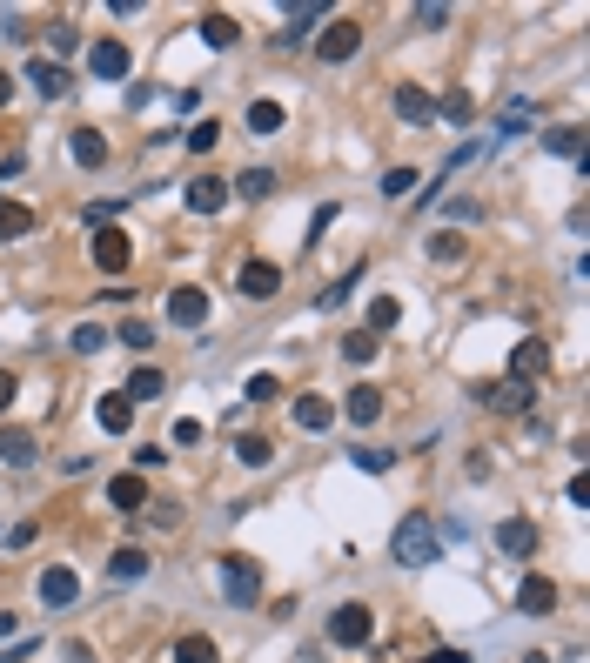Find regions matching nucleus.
<instances>
[{
  "instance_id": "obj_41",
  "label": "nucleus",
  "mask_w": 590,
  "mask_h": 663,
  "mask_svg": "<svg viewBox=\"0 0 590 663\" xmlns=\"http://www.w3.org/2000/svg\"><path fill=\"white\" fill-rule=\"evenodd\" d=\"M114 342H121V349H155V329H148V322H135V315H128V322H121V329H114Z\"/></svg>"
},
{
  "instance_id": "obj_3",
  "label": "nucleus",
  "mask_w": 590,
  "mask_h": 663,
  "mask_svg": "<svg viewBox=\"0 0 590 663\" xmlns=\"http://www.w3.org/2000/svg\"><path fill=\"white\" fill-rule=\"evenodd\" d=\"M477 402H483V409H497V416H530V402H537V382H517V376L483 382Z\"/></svg>"
},
{
  "instance_id": "obj_30",
  "label": "nucleus",
  "mask_w": 590,
  "mask_h": 663,
  "mask_svg": "<svg viewBox=\"0 0 590 663\" xmlns=\"http://www.w3.org/2000/svg\"><path fill=\"white\" fill-rule=\"evenodd\" d=\"M235 463L269 469V463H275V442H269V436H235Z\"/></svg>"
},
{
  "instance_id": "obj_50",
  "label": "nucleus",
  "mask_w": 590,
  "mask_h": 663,
  "mask_svg": "<svg viewBox=\"0 0 590 663\" xmlns=\"http://www.w3.org/2000/svg\"><path fill=\"white\" fill-rule=\"evenodd\" d=\"M114 208H121V201H88V221H94V228H108Z\"/></svg>"
},
{
  "instance_id": "obj_45",
  "label": "nucleus",
  "mask_w": 590,
  "mask_h": 663,
  "mask_svg": "<svg viewBox=\"0 0 590 663\" xmlns=\"http://www.w3.org/2000/svg\"><path fill=\"white\" fill-rule=\"evenodd\" d=\"M141 516H148V530H175V523H182V509H175V503H148Z\"/></svg>"
},
{
  "instance_id": "obj_21",
  "label": "nucleus",
  "mask_w": 590,
  "mask_h": 663,
  "mask_svg": "<svg viewBox=\"0 0 590 663\" xmlns=\"http://www.w3.org/2000/svg\"><path fill=\"white\" fill-rule=\"evenodd\" d=\"M188 208H195V215H222V208H228V181L195 175V181H188Z\"/></svg>"
},
{
  "instance_id": "obj_39",
  "label": "nucleus",
  "mask_w": 590,
  "mask_h": 663,
  "mask_svg": "<svg viewBox=\"0 0 590 663\" xmlns=\"http://www.w3.org/2000/svg\"><path fill=\"white\" fill-rule=\"evenodd\" d=\"M0 235H34V208H21V201H0Z\"/></svg>"
},
{
  "instance_id": "obj_42",
  "label": "nucleus",
  "mask_w": 590,
  "mask_h": 663,
  "mask_svg": "<svg viewBox=\"0 0 590 663\" xmlns=\"http://www.w3.org/2000/svg\"><path fill=\"white\" fill-rule=\"evenodd\" d=\"M356 282H363V268H349L342 282H329V288L316 295V302H322V309H342V302H349V288H356Z\"/></svg>"
},
{
  "instance_id": "obj_9",
  "label": "nucleus",
  "mask_w": 590,
  "mask_h": 663,
  "mask_svg": "<svg viewBox=\"0 0 590 663\" xmlns=\"http://www.w3.org/2000/svg\"><path fill=\"white\" fill-rule=\"evenodd\" d=\"M88 255H94V268H101V275H121V268H128V255H135V242H128L121 228H94Z\"/></svg>"
},
{
  "instance_id": "obj_12",
  "label": "nucleus",
  "mask_w": 590,
  "mask_h": 663,
  "mask_svg": "<svg viewBox=\"0 0 590 663\" xmlns=\"http://www.w3.org/2000/svg\"><path fill=\"white\" fill-rule=\"evenodd\" d=\"M544 369H550V342H544V335H523L517 349H510V376H517V382H537Z\"/></svg>"
},
{
  "instance_id": "obj_49",
  "label": "nucleus",
  "mask_w": 590,
  "mask_h": 663,
  "mask_svg": "<svg viewBox=\"0 0 590 663\" xmlns=\"http://www.w3.org/2000/svg\"><path fill=\"white\" fill-rule=\"evenodd\" d=\"M450 215H456V221H477V215H483V201H477V195H456V201H450Z\"/></svg>"
},
{
  "instance_id": "obj_6",
  "label": "nucleus",
  "mask_w": 590,
  "mask_h": 663,
  "mask_svg": "<svg viewBox=\"0 0 590 663\" xmlns=\"http://www.w3.org/2000/svg\"><path fill=\"white\" fill-rule=\"evenodd\" d=\"M235 288H242L249 302H275V295H282V268H275L269 255H249L242 275H235Z\"/></svg>"
},
{
  "instance_id": "obj_11",
  "label": "nucleus",
  "mask_w": 590,
  "mask_h": 663,
  "mask_svg": "<svg viewBox=\"0 0 590 663\" xmlns=\"http://www.w3.org/2000/svg\"><path fill=\"white\" fill-rule=\"evenodd\" d=\"M282 14H289V27H282L275 41H282V47H302V41H309V27L329 21V0H295V7H282Z\"/></svg>"
},
{
  "instance_id": "obj_15",
  "label": "nucleus",
  "mask_w": 590,
  "mask_h": 663,
  "mask_svg": "<svg viewBox=\"0 0 590 663\" xmlns=\"http://www.w3.org/2000/svg\"><path fill=\"white\" fill-rule=\"evenodd\" d=\"M74 597H81V576H74L68 563H54V570H41V603H47V610H68Z\"/></svg>"
},
{
  "instance_id": "obj_38",
  "label": "nucleus",
  "mask_w": 590,
  "mask_h": 663,
  "mask_svg": "<svg viewBox=\"0 0 590 663\" xmlns=\"http://www.w3.org/2000/svg\"><path fill=\"white\" fill-rule=\"evenodd\" d=\"M68 349L74 355H101V349H108V329H101V322H81V329L68 335Z\"/></svg>"
},
{
  "instance_id": "obj_46",
  "label": "nucleus",
  "mask_w": 590,
  "mask_h": 663,
  "mask_svg": "<svg viewBox=\"0 0 590 663\" xmlns=\"http://www.w3.org/2000/svg\"><path fill=\"white\" fill-rule=\"evenodd\" d=\"M416 27H450V7H443V0H423V7H416Z\"/></svg>"
},
{
  "instance_id": "obj_2",
  "label": "nucleus",
  "mask_w": 590,
  "mask_h": 663,
  "mask_svg": "<svg viewBox=\"0 0 590 663\" xmlns=\"http://www.w3.org/2000/svg\"><path fill=\"white\" fill-rule=\"evenodd\" d=\"M215 576H222V597L235 603V610H255V603H262V563H255V556L228 550L222 563H215Z\"/></svg>"
},
{
  "instance_id": "obj_20",
  "label": "nucleus",
  "mask_w": 590,
  "mask_h": 663,
  "mask_svg": "<svg viewBox=\"0 0 590 663\" xmlns=\"http://www.w3.org/2000/svg\"><path fill=\"white\" fill-rule=\"evenodd\" d=\"M295 429H309V436H322V429H329V422H336V402L329 396H295Z\"/></svg>"
},
{
  "instance_id": "obj_16",
  "label": "nucleus",
  "mask_w": 590,
  "mask_h": 663,
  "mask_svg": "<svg viewBox=\"0 0 590 663\" xmlns=\"http://www.w3.org/2000/svg\"><path fill=\"white\" fill-rule=\"evenodd\" d=\"M530 114H537V101H530V94H517V101H503L497 128H490V148H503V141H517V134L530 128Z\"/></svg>"
},
{
  "instance_id": "obj_55",
  "label": "nucleus",
  "mask_w": 590,
  "mask_h": 663,
  "mask_svg": "<svg viewBox=\"0 0 590 663\" xmlns=\"http://www.w3.org/2000/svg\"><path fill=\"white\" fill-rule=\"evenodd\" d=\"M14 630H21V617H0V637H14Z\"/></svg>"
},
{
  "instance_id": "obj_23",
  "label": "nucleus",
  "mask_w": 590,
  "mask_h": 663,
  "mask_svg": "<svg viewBox=\"0 0 590 663\" xmlns=\"http://www.w3.org/2000/svg\"><path fill=\"white\" fill-rule=\"evenodd\" d=\"M108 509L141 516V509H148V483H141V476H114V483H108Z\"/></svg>"
},
{
  "instance_id": "obj_13",
  "label": "nucleus",
  "mask_w": 590,
  "mask_h": 663,
  "mask_svg": "<svg viewBox=\"0 0 590 663\" xmlns=\"http://www.w3.org/2000/svg\"><path fill=\"white\" fill-rule=\"evenodd\" d=\"M128 67H135V61H128V47H121V41H94L88 47V74H94V81H128Z\"/></svg>"
},
{
  "instance_id": "obj_24",
  "label": "nucleus",
  "mask_w": 590,
  "mask_h": 663,
  "mask_svg": "<svg viewBox=\"0 0 590 663\" xmlns=\"http://www.w3.org/2000/svg\"><path fill=\"white\" fill-rule=\"evenodd\" d=\"M74 161H81V168H108V134L101 128H74Z\"/></svg>"
},
{
  "instance_id": "obj_56",
  "label": "nucleus",
  "mask_w": 590,
  "mask_h": 663,
  "mask_svg": "<svg viewBox=\"0 0 590 663\" xmlns=\"http://www.w3.org/2000/svg\"><path fill=\"white\" fill-rule=\"evenodd\" d=\"M523 663H550V657H544V650H530V657H523Z\"/></svg>"
},
{
  "instance_id": "obj_28",
  "label": "nucleus",
  "mask_w": 590,
  "mask_h": 663,
  "mask_svg": "<svg viewBox=\"0 0 590 663\" xmlns=\"http://www.w3.org/2000/svg\"><path fill=\"white\" fill-rule=\"evenodd\" d=\"M544 148H550V155H564V161H577V168H590V155H584V128H557V134H544Z\"/></svg>"
},
{
  "instance_id": "obj_14",
  "label": "nucleus",
  "mask_w": 590,
  "mask_h": 663,
  "mask_svg": "<svg viewBox=\"0 0 590 663\" xmlns=\"http://www.w3.org/2000/svg\"><path fill=\"white\" fill-rule=\"evenodd\" d=\"M168 322H175V329H202V322H208V295H202V288H168Z\"/></svg>"
},
{
  "instance_id": "obj_32",
  "label": "nucleus",
  "mask_w": 590,
  "mask_h": 663,
  "mask_svg": "<svg viewBox=\"0 0 590 663\" xmlns=\"http://www.w3.org/2000/svg\"><path fill=\"white\" fill-rule=\"evenodd\" d=\"M342 355H349V362H356V369H363V362H376V355H383V335H369V329L342 335Z\"/></svg>"
},
{
  "instance_id": "obj_4",
  "label": "nucleus",
  "mask_w": 590,
  "mask_h": 663,
  "mask_svg": "<svg viewBox=\"0 0 590 663\" xmlns=\"http://www.w3.org/2000/svg\"><path fill=\"white\" fill-rule=\"evenodd\" d=\"M369 637H376V617H369L363 603H342V610H329V643H336V650H363Z\"/></svg>"
},
{
  "instance_id": "obj_53",
  "label": "nucleus",
  "mask_w": 590,
  "mask_h": 663,
  "mask_svg": "<svg viewBox=\"0 0 590 663\" xmlns=\"http://www.w3.org/2000/svg\"><path fill=\"white\" fill-rule=\"evenodd\" d=\"M7 101H14V74L0 67V108H7Z\"/></svg>"
},
{
  "instance_id": "obj_36",
  "label": "nucleus",
  "mask_w": 590,
  "mask_h": 663,
  "mask_svg": "<svg viewBox=\"0 0 590 663\" xmlns=\"http://www.w3.org/2000/svg\"><path fill=\"white\" fill-rule=\"evenodd\" d=\"M282 121H289L282 101H255V108H249V134H282Z\"/></svg>"
},
{
  "instance_id": "obj_47",
  "label": "nucleus",
  "mask_w": 590,
  "mask_h": 663,
  "mask_svg": "<svg viewBox=\"0 0 590 663\" xmlns=\"http://www.w3.org/2000/svg\"><path fill=\"white\" fill-rule=\"evenodd\" d=\"M249 402H275V376H269V369H255V376H249Z\"/></svg>"
},
{
  "instance_id": "obj_27",
  "label": "nucleus",
  "mask_w": 590,
  "mask_h": 663,
  "mask_svg": "<svg viewBox=\"0 0 590 663\" xmlns=\"http://www.w3.org/2000/svg\"><path fill=\"white\" fill-rule=\"evenodd\" d=\"M195 27H202L208 47H235V41H242V21H235V14H202Z\"/></svg>"
},
{
  "instance_id": "obj_8",
  "label": "nucleus",
  "mask_w": 590,
  "mask_h": 663,
  "mask_svg": "<svg viewBox=\"0 0 590 663\" xmlns=\"http://www.w3.org/2000/svg\"><path fill=\"white\" fill-rule=\"evenodd\" d=\"M389 108H396V121H409V128H430V121H436V94L416 88V81H403V88L389 94Z\"/></svg>"
},
{
  "instance_id": "obj_29",
  "label": "nucleus",
  "mask_w": 590,
  "mask_h": 663,
  "mask_svg": "<svg viewBox=\"0 0 590 663\" xmlns=\"http://www.w3.org/2000/svg\"><path fill=\"white\" fill-rule=\"evenodd\" d=\"M175 663H222V650H215V637H202V630H188V637L175 643Z\"/></svg>"
},
{
  "instance_id": "obj_19",
  "label": "nucleus",
  "mask_w": 590,
  "mask_h": 663,
  "mask_svg": "<svg viewBox=\"0 0 590 663\" xmlns=\"http://www.w3.org/2000/svg\"><path fill=\"white\" fill-rule=\"evenodd\" d=\"M383 409H389V402H383V389H376V382H356V389H349V409H342V416L369 429V422H383Z\"/></svg>"
},
{
  "instance_id": "obj_25",
  "label": "nucleus",
  "mask_w": 590,
  "mask_h": 663,
  "mask_svg": "<svg viewBox=\"0 0 590 663\" xmlns=\"http://www.w3.org/2000/svg\"><path fill=\"white\" fill-rule=\"evenodd\" d=\"M141 576H148V550H135V543H128V550L108 556V583H141Z\"/></svg>"
},
{
  "instance_id": "obj_26",
  "label": "nucleus",
  "mask_w": 590,
  "mask_h": 663,
  "mask_svg": "<svg viewBox=\"0 0 590 663\" xmlns=\"http://www.w3.org/2000/svg\"><path fill=\"white\" fill-rule=\"evenodd\" d=\"M161 389H168V376H161L155 362H141L135 376H128V389H121V396H128V402H155Z\"/></svg>"
},
{
  "instance_id": "obj_34",
  "label": "nucleus",
  "mask_w": 590,
  "mask_h": 663,
  "mask_svg": "<svg viewBox=\"0 0 590 663\" xmlns=\"http://www.w3.org/2000/svg\"><path fill=\"white\" fill-rule=\"evenodd\" d=\"M436 114H443L450 128H463V121L477 114V101H470V88H450V94H443V101H436Z\"/></svg>"
},
{
  "instance_id": "obj_7",
  "label": "nucleus",
  "mask_w": 590,
  "mask_h": 663,
  "mask_svg": "<svg viewBox=\"0 0 590 663\" xmlns=\"http://www.w3.org/2000/svg\"><path fill=\"white\" fill-rule=\"evenodd\" d=\"M356 47H363V27L342 21V14L316 34V54H322V61H356Z\"/></svg>"
},
{
  "instance_id": "obj_44",
  "label": "nucleus",
  "mask_w": 590,
  "mask_h": 663,
  "mask_svg": "<svg viewBox=\"0 0 590 663\" xmlns=\"http://www.w3.org/2000/svg\"><path fill=\"white\" fill-rule=\"evenodd\" d=\"M409 188H416V168H389V175H383V195L389 201H403Z\"/></svg>"
},
{
  "instance_id": "obj_31",
  "label": "nucleus",
  "mask_w": 590,
  "mask_h": 663,
  "mask_svg": "<svg viewBox=\"0 0 590 663\" xmlns=\"http://www.w3.org/2000/svg\"><path fill=\"white\" fill-rule=\"evenodd\" d=\"M235 195H242V201H269L275 175H269V168H242V175H235Z\"/></svg>"
},
{
  "instance_id": "obj_22",
  "label": "nucleus",
  "mask_w": 590,
  "mask_h": 663,
  "mask_svg": "<svg viewBox=\"0 0 590 663\" xmlns=\"http://www.w3.org/2000/svg\"><path fill=\"white\" fill-rule=\"evenodd\" d=\"M0 463H7V469H27V463H34V429L7 422V429H0Z\"/></svg>"
},
{
  "instance_id": "obj_17",
  "label": "nucleus",
  "mask_w": 590,
  "mask_h": 663,
  "mask_svg": "<svg viewBox=\"0 0 590 663\" xmlns=\"http://www.w3.org/2000/svg\"><path fill=\"white\" fill-rule=\"evenodd\" d=\"M517 610H523V617H550V610H557V583H550V576H523V583H517Z\"/></svg>"
},
{
  "instance_id": "obj_40",
  "label": "nucleus",
  "mask_w": 590,
  "mask_h": 663,
  "mask_svg": "<svg viewBox=\"0 0 590 663\" xmlns=\"http://www.w3.org/2000/svg\"><path fill=\"white\" fill-rule=\"evenodd\" d=\"M349 463L363 469V476H389V469H396V456H389V449H349Z\"/></svg>"
},
{
  "instance_id": "obj_18",
  "label": "nucleus",
  "mask_w": 590,
  "mask_h": 663,
  "mask_svg": "<svg viewBox=\"0 0 590 663\" xmlns=\"http://www.w3.org/2000/svg\"><path fill=\"white\" fill-rule=\"evenodd\" d=\"M94 422H101L108 436H128V422H135V402L121 396V389H108V396L94 402Z\"/></svg>"
},
{
  "instance_id": "obj_54",
  "label": "nucleus",
  "mask_w": 590,
  "mask_h": 663,
  "mask_svg": "<svg viewBox=\"0 0 590 663\" xmlns=\"http://www.w3.org/2000/svg\"><path fill=\"white\" fill-rule=\"evenodd\" d=\"M423 663H470L463 650H436V657H423Z\"/></svg>"
},
{
  "instance_id": "obj_1",
  "label": "nucleus",
  "mask_w": 590,
  "mask_h": 663,
  "mask_svg": "<svg viewBox=\"0 0 590 663\" xmlns=\"http://www.w3.org/2000/svg\"><path fill=\"white\" fill-rule=\"evenodd\" d=\"M389 556H396L403 570H423V563H436V556H443V536H436V516H430V509H409L403 523L389 530Z\"/></svg>"
},
{
  "instance_id": "obj_51",
  "label": "nucleus",
  "mask_w": 590,
  "mask_h": 663,
  "mask_svg": "<svg viewBox=\"0 0 590 663\" xmlns=\"http://www.w3.org/2000/svg\"><path fill=\"white\" fill-rule=\"evenodd\" d=\"M21 396V382H14V369H0V416H7V402Z\"/></svg>"
},
{
  "instance_id": "obj_35",
  "label": "nucleus",
  "mask_w": 590,
  "mask_h": 663,
  "mask_svg": "<svg viewBox=\"0 0 590 663\" xmlns=\"http://www.w3.org/2000/svg\"><path fill=\"white\" fill-rule=\"evenodd\" d=\"M47 47H54L47 61H61V67H68V54H81V27H68V21H61V27H47Z\"/></svg>"
},
{
  "instance_id": "obj_5",
  "label": "nucleus",
  "mask_w": 590,
  "mask_h": 663,
  "mask_svg": "<svg viewBox=\"0 0 590 663\" xmlns=\"http://www.w3.org/2000/svg\"><path fill=\"white\" fill-rule=\"evenodd\" d=\"M490 543H497L510 563H530V556H537V523H530V516H503L497 530H490Z\"/></svg>"
},
{
  "instance_id": "obj_37",
  "label": "nucleus",
  "mask_w": 590,
  "mask_h": 663,
  "mask_svg": "<svg viewBox=\"0 0 590 663\" xmlns=\"http://www.w3.org/2000/svg\"><path fill=\"white\" fill-rule=\"evenodd\" d=\"M423 248H430V262H443V268H450V262H463V235H450V228H436V235H430Z\"/></svg>"
},
{
  "instance_id": "obj_43",
  "label": "nucleus",
  "mask_w": 590,
  "mask_h": 663,
  "mask_svg": "<svg viewBox=\"0 0 590 663\" xmlns=\"http://www.w3.org/2000/svg\"><path fill=\"white\" fill-rule=\"evenodd\" d=\"M215 141H222V121H195V128H188V148H195V155H208Z\"/></svg>"
},
{
  "instance_id": "obj_48",
  "label": "nucleus",
  "mask_w": 590,
  "mask_h": 663,
  "mask_svg": "<svg viewBox=\"0 0 590 663\" xmlns=\"http://www.w3.org/2000/svg\"><path fill=\"white\" fill-rule=\"evenodd\" d=\"M329 221H336V201H322L316 215H309V242H322V235H329Z\"/></svg>"
},
{
  "instance_id": "obj_33",
  "label": "nucleus",
  "mask_w": 590,
  "mask_h": 663,
  "mask_svg": "<svg viewBox=\"0 0 590 663\" xmlns=\"http://www.w3.org/2000/svg\"><path fill=\"white\" fill-rule=\"evenodd\" d=\"M396 322H403V302H396V295H376V302H369V335H389Z\"/></svg>"
},
{
  "instance_id": "obj_10",
  "label": "nucleus",
  "mask_w": 590,
  "mask_h": 663,
  "mask_svg": "<svg viewBox=\"0 0 590 663\" xmlns=\"http://www.w3.org/2000/svg\"><path fill=\"white\" fill-rule=\"evenodd\" d=\"M21 81H34V94H41V101H61V94H74V74H68L61 61H47V54H34V61H27Z\"/></svg>"
},
{
  "instance_id": "obj_52",
  "label": "nucleus",
  "mask_w": 590,
  "mask_h": 663,
  "mask_svg": "<svg viewBox=\"0 0 590 663\" xmlns=\"http://www.w3.org/2000/svg\"><path fill=\"white\" fill-rule=\"evenodd\" d=\"M61 657H68V663H94V650H88V643H68Z\"/></svg>"
}]
</instances>
